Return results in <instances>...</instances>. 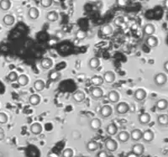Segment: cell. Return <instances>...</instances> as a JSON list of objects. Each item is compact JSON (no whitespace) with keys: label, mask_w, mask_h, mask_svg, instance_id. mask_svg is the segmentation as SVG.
Here are the masks:
<instances>
[{"label":"cell","mask_w":168,"mask_h":157,"mask_svg":"<svg viewBox=\"0 0 168 157\" xmlns=\"http://www.w3.org/2000/svg\"><path fill=\"white\" fill-rule=\"evenodd\" d=\"M115 113L119 115H124L130 111V105L127 103L121 102L115 106Z\"/></svg>","instance_id":"1"},{"label":"cell","mask_w":168,"mask_h":157,"mask_svg":"<svg viewBox=\"0 0 168 157\" xmlns=\"http://www.w3.org/2000/svg\"><path fill=\"white\" fill-rule=\"evenodd\" d=\"M166 82H167V77L165 73L160 72L154 77V82L157 87L164 86Z\"/></svg>","instance_id":"2"},{"label":"cell","mask_w":168,"mask_h":157,"mask_svg":"<svg viewBox=\"0 0 168 157\" xmlns=\"http://www.w3.org/2000/svg\"><path fill=\"white\" fill-rule=\"evenodd\" d=\"M99 114L103 119H108L113 114V109L110 105H104L99 110Z\"/></svg>","instance_id":"3"},{"label":"cell","mask_w":168,"mask_h":157,"mask_svg":"<svg viewBox=\"0 0 168 157\" xmlns=\"http://www.w3.org/2000/svg\"><path fill=\"white\" fill-rule=\"evenodd\" d=\"M105 149L109 152H114L118 149V144L114 139H108L104 143Z\"/></svg>","instance_id":"4"},{"label":"cell","mask_w":168,"mask_h":157,"mask_svg":"<svg viewBox=\"0 0 168 157\" xmlns=\"http://www.w3.org/2000/svg\"><path fill=\"white\" fill-rule=\"evenodd\" d=\"M146 91L143 88H138L134 91V98L136 102H142L146 99Z\"/></svg>","instance_id":"5"},{"label":"cell","mask_w":168,"mask_h":157,"mask_svg":"<svg viewBox=\"0 0 168 157\" xmlns=\"http://www.w3.org/2000/svg\"><path fill=\"white\" fill-rule=\"evenodd\" d=\"M90 95L94 99H100L104 96V91L99 87H94L90 90Z\"/></svg>","instance_id":"6"},{"label":"cell","mask_w":168,"mask_h":157,"mask_svg":"<svg viewBox=\"0 0 168 157\" xmlns=\"http://www.w3.org/2000/svg\"><path fill=\"white\" fill-rule=\"evenodd\" d=\"M71 97H72L73 101L77 103H82L86 99V94L84 93L82 90H77L76 92L72 93Z\"/></svg>","instance_id":"7"},{"label":"cell","mask_w":168,"mask_h":157,"mask_svg":"<svg viewBox=\"0 0 168 157\" xmlns=\"http://www.w3.org/2000/svg\"><path fill=\"white\" fill-rule=\"evenodd\" d=\"M107 98H108V100L110 103H119V101H120V95L117 91L112 90V91H109L108 92V95H107Z\"/></svg>","instance_id":"8"},{"label":"cell","mask_w":168,"mask_h":157,"mask_svg":"<svg viewBox=\"0 0 168 157\" xmlns=\"http://www.w3.org/2000/svg\"><path fill=\"white\" fill-rule=\"evenodd\" d=\"M154 138H155V135L154 132L151 129H146V130L142 132V139L145 142L150 143L153 141Z\"/></svg>","instance_id":"9"},{"label":"cell","mask_w":168,"mask_h":157,"mask_svg":"<svg viewBox=\"0 0 168 157\" xmlns=\"http://www.w3.org/2000/svg\"><path fill=\"white\" fill-rule=\"evenodd\" d=\"M103 78H104V81L105 82H107L108 84H111L115 81L116 77L114 71H107L106 72H104V74L103 76Z\"/></svg>","instance_id":"10"},{"label":"cell","mask_w":168,"mask_h":157,"mask_svg":"<svg viewBox=\"0 0 168 157\" xmlns=\"http://www.w3.org/2000/svg\"><path fill=\"white\" fill-rule=\"evenodd\" d=\"M27 15H28V17H29L30 19L36 20L39 18V16H40V11H39V9H38L37 8L31 7L29 8Z\"/></svg>","instance_id":"11"},{"label":"cell","mask_w":168,"mask_h":157,"mask_svg":"<svg viewBox=\"0 0 168 157\" xmlns=\"http://www.w3.org/2000/svg\"><path fill=\"white\" fill-rule=\"evenodd\" d=\"M146 44L147 45V46H149L150 48H155L158 45L159 41L156 36L150 35V36H147V38L146 39Z\"/></svg>","instance_id":"12"},{"label":"cell","mask_w":168,"mask_h":157,"mask_svg":"<svg viewBox=\"0 0 168 157\" xmlns=\"http://www.w3.org/2000/svg\"><path fill=\"white\" fill-rule=\"evenodd\" d=\"M138 121L139 123L140 124H143V125H146V124H148L150 121V115L148 113H140L138 117Z\"/></svg>","instance_id":"13"},{"label":"cell","mask_w":168,"mask_h":157,"mask_svg":"<svg viewBox=\"0 0 168 157\" xmlns=\"http://www.w3.org/2000/svg\"><path fill=\"white\" fill-rule=\"evenodd\" d=\"M145 151V148H144V146L142 144H140V143H137L133 146L132 147V153H134V155H136L137 156H140L141 155H143Z\"/></svg>","instance_id":"14"},{"label":"cell","mask_w":168,"mask_h":157,"mask_svg":"<svg viewBox=\"0 0 168 157\" xmlns=\"http://www.w3.org/2000/svg\"><path fill=\"white\" fill-rule=\"evenodd\" d=\"M130 137L134 141H139L142 139V131L139 129H134L130 133Z\"/></svg>","instance_id":"15"},{"label":"cell","mask_w":168,"mask_h":157,"mask_svg":"<svg viewBox=\"0 0 168 157\" xmlns=\"http://www.w3.org/2000/svg\"><path fill=\"white\" fill-rule=\"evenodd\" d=\"M89 126L91 128V129H93V130H98V129H100L101 126H102V122L99 119L94 118L93 119L90 120Z\"/></svg>","instance_id":"16"},{"label":"cell","mask_w":168,"mask_h":157,"mask_svg":"<svg viewBox=\"0 0 168 157\" xmlns=\"http://www.w3.org/2000/svg\"><path fill=\"white\" fill-rule=\"evenodd\" d=\"M155 31H156V28L152 24H146V25L143 27V33L147 36L153 35Z\"/></svg>","instance_id":"17"},{"label":"cell","mask_w":168,"mask_h":157,"mask_svg":"<svg viewBox=\"0 0 168 157\" xmlns=\"http://www.w3.org/2000/svg\"><path fill=\"white\" fill-rule=\"evenodd\" d=\"M41 67L45 70H49L53 67V61L51 58L45 57L41 61Z\"/></svg>","instance_id":"18"},{"label":"cell","mask_w":168,"mask_h":157,"mask_svg":"<svg viewBox=\"0 0 168 157\" xmlns=\"http://www.w3.org/2000/svg\"><path fill=\"white\" fill-rule=\"evenodd\" d=\"M30 132L33 134V135H38L41 134L42 132V125L40 123H34L30 125Z\"/></svg>","instance_id":"19"},{"label":"cell","mask_w":168,"mask_h":157,"mask_svg":"<svg viewBox=\"0 0 168 157\" xmlns=\"http://www.w3.org/2000/svg\"><path fill=\"white\" fill-rule=\"evenodd\" d=\"M106 132L108 135L110 136H114V135H117L118 133V127L114 123H108V126L106 128Z\"/></svg>","instance_id":"20"},{"label":"cell","mask_w":168,"mask_h":157,"mask_svg":"<svg viewBox=\"0 0 168 157\" xmlns=\"http://www.w3.org/2000/svg\"><path fill=\"white\" fill-rule=\"evenodd\" d=\"M168 101L165 98H161L156 103V108L160 111H163L167 109Z\"/></svg>","instance_id":"21"},{"label":"cell","mask_w":168,"mask_h":157,"mask_svg":"<svg viewBox=\"0 0 168 157\" xmlns=\"http://www.w3.org/2000/svg\"><path fill=\"white\" fill-rule=\"evenodd\" d=\"M157 123L161 126H168V114H160L156 118Z\"/></svg>","instance_id":"22"},{"label":"cell","mask_w":168,"mask_h":157,"mask_svg":"<svg viewBox=\"0 0 168 157\" xmlns=\"http://www.w3.org/2000/svg\"><path fill=\"white\" fill-rule=\"evenodd\" d=\"M100 67V60L97 57H93L88 61V67L92 70H96Z\"/></svg>","instance_id":"23"},{"label":"cell","mask_w":168,"mask_h":157,"mask_svg":"<svg viewBox=\"0 0 168 157\" xmlns=\"http://www.w3.org/2000/svg\"><path fill=\"white\" fill-rule=\"evenodd\" d=\"M117 138H118L120 142L126 143L130 139V133H128L127 131H121V132H120L118 134Z\"/></svg>","instance_id":"24"},{"label":"cell","mask_w":168,"mask_h":157,"mask_svg":"<svg viewBox=\"0 0 168 157\" xmlns=\"http://www.w3.org/2000/svg\"><path fill=\"white\" fill-rule=\"evenodd\" d=\"M87 150L88 152H94L98 150L99 148V144L95 141V140H90L89 142L87 144Z\"/></svg>","instance_id":"25"},{"label":"cell","mask_w":168,"mask_h":157,"mask_svg":"<svg viewBox=\"0 0 168 157\" xmlns=\"http://www.w3.org/2000/svg\"><path fill=\"white\" fill-rule=\"evenodd\" d=\"M33 87L34 89L35 90L36 92H41V91H43L44 88H45V83L43 80L39 79V80H36L35 82H34Z\"/></svg>","instance_id":"26"},{"label":"cell","mask_w":168,"mask_h":157,"mask_svg":"<svg viewBox=\"0 0 168 157\" xmlns=\"http://www.w3.org/2000/svg\"><path fill=\"white\" fill-rule=\"evenodd\" d=\"M59 19V15L56 11H50L46 15V19L49 22H56Z\"/></svg>","instance_id":"27"},{"label":"cell","mask_w":168,"mask_h":157,"mask_svg":"<svg viewBox=\"0 0 168 157\" xmlns=\"http://www.w3.org/2000/svg\"><path fill=\"white\" fill-rule=\"evenodd\" d=\"M15 19L12 15H6L3 19V23L6 26H12L15 24Z\"/></svg>","instance_id":"28"},{"label":"cell","mask_w":168,"mask_h":157,"mask_svg":"<svg viewBox=\"0 0 168 157\" xmlns=\"http://www.w3.org/2000/svg\"><path fill=\"white\" fill-rule=\"evenodd\" d=\"M29 103L32 106H37L41 103V97L38 94H32L29 97Z\"/></svg>","instance_id":"29"},{"label":"cell","mask_w":168,"mask_h":157,"mask_svg":"<svg viewBox=\"0 0 168 157\" xmlns=\"http://www.w3.org/2000/svg\"><path fill=\"white\" fill-rule=\"evenodd\" d=\"M17 82L19 83V86L25 87L29 83V77L26 75H25V74H21V75H19L18 77Z\"/></svg>","instance_id":"30"},{"label":"cell","mask_w":168,"mask_h":157,"mask_svg":"<svg viewBox=\"0 0 168 157\" xmlns=\"http://www.w3.org/2000/svg\"><path fill=\"white\" fill-rule=\"evenodd\" d=\"M113 31H114L113 27L108 24L104 25L103 26L101 27V32L104 35H110L113 33Z\"/></svg>","instance_id":"31"},{"label":"cell","mask_w":168,"mask_h":157,"mask_svg":"<svg viewBox=\"0 0 168 157\" xmlns=\"http://www.w3.org/2000/svg\"><path fill=\"white\" fill-rule=\"evenodd\" d=\"M104 78L103 77L101 76H94L92 78H91V82L94 84L95 87H99L101 86L103 83H104Z\"/></svg>","instance_id":"32"},{"label":"cell","mask_w":168,"mask_h":157,"mask_svg":"<svg viewBox=\"0 0 168 157\" xmlns=\"http://www.w3.org/2000/svg\"><path fill=\"white\" fill-rule=\"evenodd\" d=\"M11 8L10 0H1L0 1V8L3 11H8Z\"/></svg>","instance_id":"33"},{"label":"cell","mask_w":168,"mask_h":157,"mask_svg":"<svg viewBox=\"0 0 168 157\" xmlns=\"http://www.w3.org/2000/svg\"><path fill=\"white\" fill-rule=\"evenodd\" d=\"M61 77V74L58 72V71H51L50 73H49V78L50 80H51L53 82H56V81H58Z\"/></svg>","instance_id":"34"},{"label":"cell","mask_w":168,"mask_h":157,"mask_svg":"<svg viewBox=\"0 0 168 157\" xmlns=\"http://www.w3.org/2000/svg\"><path fill=\"white\" fill-rule=\"evenodd\" d=\"M73 155H74L73 150L71 148H67L62 151L61 157H73Z\"/></svg>","instance_id":"35"},{"label":"cell","mask_w":168,"mask_h":157,"mask_svg":"<svg viewBox=\"0 0 168 157\" xmlns=\"http://www.w3.org/2000/svg\"><path fill=\"white\" fill-rule=\"evenodd\" d=\"M18 77H19V75L17 74V72H16V71H11V72H9V74L8 75L7 78L9 82H15V81H17Z\"/></svg>","instance_id":"36"},{"label":"cell","mask_w":168,"mask_h":157,"mask_svg":"<svg viewBox=\"0 0 168 157\" xmlns=\"http://www.w3.org/2000/svg\"><path fill=\"white\" fill-rule=\"evenodd\" d=\"M41 7L47 8L51 7L53 4V0H40Z\"/></svg>","instance_id":"37"},{"label":"cell","mask_w":168,"mask_h":157,"mask_svg":"<svg viewBox=\"0 0 168 157\" xmlns=\"http://www.w3.org/2000/svg\"><path fill=\"white\" fill-rule=\"evenodd\" d=\"M124 23V19L121 16H119L114 19V25L116 26H121V25H123Z\"/></svg>","instance_id":"38"},{"label":"cell","mask_w":168,"mask_h":157,"mask_svg":"<svg viewBox=\"0 0 168 157\" xmlns=\"http://www.w3.org/2000/svg\"><path fill=\"white\" fill-rule=\"evenodd\" d=\"M8 120V115L4 113H0V123L4 124V123H6Z\"/></svg>","instance_id":"39"},{"label":"cell","mask_w":168,"mask_h":157,"mask_svg":"<svg viewBox=\"0 0 168 157\" xmlns=\"http://www.w3.org/2000/svg\"><path fill=\"white\" fill-rule=\"evenodd\" d=\"M117 4L120 7H124L127 5V0H117Z\"/></svg>","instance_id":"40"},{"label":"cell","mask_w":168,"mask_h":157,"mask_svg":"<svg viewBox=\"0 0 168 157\" xmlns=\"http://www.w3.org/2000/svg\"><path fill=\"white\" fill-rule=\"evenodd\" d=\"M97 157H108V152L106 150H101L97 153Z\"/></svg>","instance_id":"41"},{"label":"cell","mask_w":168,"mask_h":157,"mask_svg":"<svg viewBox=\"0 0 168 157\" xmlns=\"http://www.w3.org/2000/svg\"><path fill=\"white\" fill-rule=\"evenodd\" d=\"M5 137V134H4V130L2 129V128H0V140H3Z\"/></svg>","instance_id":"42"},{"label":"cell","mask_w":168,"mask_h":157,"mask_svg":"<svg viewBox=\"0 0 168 157\" xmlns=\"http://www.w3.org/2000/svg\"><path fill=\"white\" fill-rule=\"evenodd\" d=\"M163 69H164L166 72L168 73V61H165L164 64H163Z\"/></svg>","instance_id":"43"},{"label":"cell","mask_w":168,"mask_h":157,"mask_svg":"<svg viewBox=\"0 0 168 157\" xmlns=\"http://www.w3.org/2000/svg\"><path fill=\"white\" fill-rule=\"evenodd\" d=\"M163 4H164V7L168 10V0H164Z\"/></svg>","instance_id":"44"},{"label":"cell","mask_w":168,"mask_h":157,"mask_svg":"<svg viewBox=\"0 0 168 157\" xmlns=\"http://www.w3.org/2000/svg\"><path fill=\"white\" fill-rule=\"evenodd\" d=\"M127 157H138L136 155H134V153H132V152H130V153L128 154Z\"/></svg>","instance_id":"45"},{"label":"cell","mask_w":168,"mask_h":157,"mask_svg":"<svg viewBox=\"0 0 168 157\" xmlns=\"http://www.w3.org/2000/svg\"><path fill=\"white\" fill-rule=\"evenodd\" d=\"M54 2H56V3L58 2V3H59V2H60V0H53V3H54Z\"/></svg>","instance_id":"46"}]
</instances>
